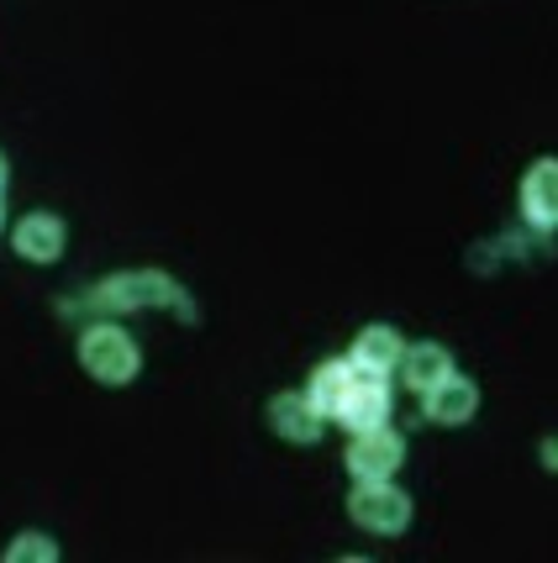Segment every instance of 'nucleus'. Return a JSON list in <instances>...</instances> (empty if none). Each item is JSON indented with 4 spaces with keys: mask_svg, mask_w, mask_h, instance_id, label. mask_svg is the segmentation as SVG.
Returning <instances> with one entry per match:
<instances>
[{
    "mask_svg": "<svg viewBox=\"0 0 558 563\" xmlns=\"http://www.w3.org/2000/svg\"><path fill=\"white\" fill-rule=\"evenodd\" d=\"M6 559L11 563H53L58 559V548H53L48 538H17L11 548H6Z\"/></svg>",
    "mask_w": 558,
    "mask_h": 563,
    "instance_id": "nucleus-13",
    "label": "nucleus"
},
{
    "mask_svg": "<svg viewBox=\"0 0 558 563\" xmlns=\"http://www.w3.org/2000/svg\"><path fill=\"white\" fill-rule=\"evenodd\" d=\"M338 417L353 427V432H369V427H385L390 421V385L385 374H369V368H353L348 379V395H342Z\"/></svg>",
    "mask_w": 558,
    "mask_h": 563,
    "instance_id": "nucleus-5",
    "label": "nucleus"
},
{
    "mask_svg": "<svg viewBox=\"0 0 558 563\" xmlns=\"http://www.w3.org/2000/svg\"><path fill=\"white\" fill-rule=\"evenodd\" d=\"M401 464H406V442L395 438L390 427L353 432V442H348V474L353 479H390Z\"/></svg>",
    "mask_w": 558,
    "mask_h": 563,
    "instance_id": "nucleus-4",
    "label": "nucleus"
},
{
    "mask_svg": "<svg viewBox=\"0 0 558 563\" xmlns=\"http://www.w3.org/2000/svg\"><path fill=\"white\" fill-rule=\"evenodd\" d=\"M406 358V343L390 332V327H364L359 338H353V368H369V374H390V368H401Z\"/></svg>",
    "mask_w": 558,
    "mask_h": 563,
    "instance_id": "nucleus-10",
    "label": "nucleus"
},
{
    "mask_svg": "<svg viewBox=\"0 0 558 563\" xmlns=\"http://www.w3.org/2000/svg\"><path fill=\"white\" fill-rule=\"evenodd\" d=\"M348 379H353V364H316L311 385H306V400H311L321 417H338L342 395H348Z\"/></svg>",
    "mask_w": 558,
    "mask_h": 563,
    "instance_id": "nucleus-12",
    "label": "nucleus"
},
{
    "mask_svg": "<svg viewBox=\"0 0 558 563\" xmlns=\"http://www.w3.org/2000/svg\"><path fill=\"white\" fill-rule=\"evenodd\" d=\"M321 411H316L306 395H274L269 400V427L280 432L285 442H316L321 438Z\"/></svg>",
    "mask_w": 558,
    "mask_h": 563,
    "instance_id": "nucleus-8",
    "label": "nucleus"
},
{
    "mask_svg": "<svg viewBox=\"0 0 558 563\" xmlns=\"http://www.w3.org/2000/svg\"><path fill=\"white\" fill-rule=\"evenodd\" d=\"M543 464H548V468H558V438H548V442H543Z\"/></svg>",
    "mask_w": 558,
    "mask_h": 563,
    "instance_id": "nucleus-14",
    "label": "nucleus"
},
{
    "mask_svg": "<svg viewBox=\"0 0 558 563\" xmlns=\"http://www.w3.org/2000/svg\"><path fill=\"white\" fill-rule=\"evenodd\" d=\"M522 217L543 232L558 227V158H543L522 174Z\"/></svg>",
    "mask_w": 558,
    "mask_h": 563,
    "instance_id": "nucleus-6",
    "label": "nucleus"
},
{
    "mask_svg": "<svg viewBox=\"0 0 558 563\" xmlns=\"http://www.w3.org/2000/svg\"><path fill=\"white\" fill-rule=\"evenodd\" d=\"M348 516L359 527H369V532H380V538H395L412 521V500L395 490L390 479H359V490L348 495Z\"/></svg>",
    "mask_w": 558,
    "mask_h": 563,
    "instance_id": "nucleus-3",
    "label": "nucleus"
},
{
    "mask_svg": "<svg viewBox=\"0 0 558 563\" xmlns=\"http://www.w3.org/2000/svg\"><path fill=\"white\" fill-rule=\"evenodd\" d=\"M79 364H85V374L100 379V385H132L138 368H143V353H138V343H132L127 332H117V327H90V332L79 338Z\"/></svg>",
    "mask_w": 558,
    "mask_h": 563,
    "instance_id": "nucleus-2",
    "label": "nucleus"
},
{
    "mask_svg": "<svg viewBox=\"0 0 558 563\" xmlns=\"http://www.w3.org/2000/svg\"><path fill=\"white\" fill-rule=\"evenodd\" d=\"M401 368H406V385L427 395L433 385H442V379L453 374V353H448L442 343H416V347H406Z\"/></svg>",
    "mask_w": 558,
    "mask_h": 563,
    "instance_id": "nucleus-11",
    "label": "nucleus"
},
{
    "mask_svg": "<svg viewBox=\"0 0 558 563\" xmlns=\"http://www.w3.org/2000/svg\"><path fill=\"white\" fill-rule=\"evenodd\" d=\"M474 411H480V390H474L463 374H448L442 385L427 390V417H433L437 427H459V421H469Z\"/></svg>",
    "mask_w": 558,
    "mask_h": 563,
    "instance_id": "nucleus-9",
    "label": "nucleus"
},
{
    "mask_svg": "<svg viewBox=\"0 0 558 563\" xmlns=\"http://www.w3.org/2000/svg\"><path fill=\"white\" fill-rule=\"evenodd\" d=\"M0 179H6V158H0Z\"/></svg>",
    "mask_w": 558,
    "mask_h": 563,
    "instance_id": "nucleus-15",
    "label": "nucleus"
},
{
    "mask_svg": "<svg viewBox=\"0 0 558 563\" xmlns=\"http://www.w3.org/2000/svg\"><path fill=\"white\" fill-rule=\"evenodd\" d=\"M11 243H17V253L32 258V264H58V258H64V221L48 217V211H32V217L17 221Z\"/></svg>",
    "mask_w": 558,
    "mask_h": 563,
    "instance_id": "nucleus-7",
    "label": "nucleus"
},
{
    "mask_svg": "<svg viewBox=\"0 0 558 563\" xmlns=\"http://www.w3.org/2000/svg\"><path fill=\"white\" fill-rule=\"evenodd\" d=\"M96 306H111V311H153V306H169L174 317L195 321V306L190 295L179 290L174 279H164V274H122V279H111V285H100L96 290Z\"/></svg>",
    "mask_w": 558,
    "mask_h": 563,
    "instance_id": "nucleus-1",
    "label": "nucleus"
}]
</instances>
